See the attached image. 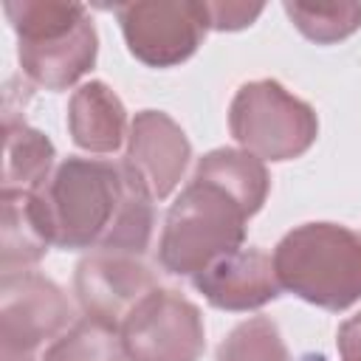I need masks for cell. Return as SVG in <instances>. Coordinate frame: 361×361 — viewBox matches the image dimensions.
Listing matches in <instances>:
<instances>
[{"label": "cell", "mask_w": 361, "mask_h": 361, "mask_svg": "<svg viewBox=\"0 0 361 361\" xmlns=\"http://www.w3.org/2000/svg\"><path fill=\"white\" fill-rule=\"evenodd\" d=\"M51 245L65 251L110 248L147 254L155 212L121 164L99 158H65L34 192Z\"/></svg>", "instance_id": "6da1fadb"}, {"label": "cell", "mask_w": 361, "mask_h": 361, "mask_svg": "<svg viewBox=\"0 0 361 361\" xmlns=\"http://www.w3.org/2000/svg\"><path fill=\"white\" fill-rule=\"evenodd\" d=\"M3 11L17 34V59L28 82L65 90L96 65L99 37L82 3L6 0Z\"/></svg>", "instance_id": "7a4b0ae2"}, {"label": "cell", "mask_w": 361, "mask_h": 361, "mask_svg": "<svg viewBox=\"0 0 361 361\" xmlns=\"http://www.w3.org/2000/svg\"><path fill=\"white\" fill-rule=\"evenodd\" d=\"M254 217L240 197L212 178L195 175L166 212L158 262L166 274L197 276L220 257L243 248L245 223Z\"/></svg>", "instance_id": "3957f363"}, {"label": "cell", "mask_w": 361, "mask_h": 361, "mask_svg": "<svg viewBox=\"0 0 361 361\" xmlns=\"http://www.w3.org/2000/svg\"><path fill=\"white\" fill-rule=\"evenodd\" d=\"M271 259L279 285L322 310L338 313L361 299V234L347 226H296L276 243Z\"/></svg>", "instance_id": "277c9868"}, {"label": "cell", "mask_w": 361, "mask_h": 361, "mask_svg": "<svg viewBox=\"0 0 361 361\" xmlns=\"http://www.w3.org/2000/svg\"><path fill=\"white\" fill-rule=\"evenodd\" d=\"M228 130L259 161H293L313 147L319 118L307 102L288 93L276 79H257L234 93Z\"/></svg>", "instance_id": "5b68a950"}, {"label": "cell", "mask_w": 361, "mask_h": 361, "mask_svg": "<svg viewBox=\"0 0 361 361\" xmlns=\"http://www.w3.org/2000/svg\"><path fill=\"white\" fill-rule=\"evenodd\" d=\"M118 330L127 361H197L206 347L197 305L172 288L149 290L121 319Z\"/></svg>", "instance_id": "8992f818"}, {"label": "cell", "mask_w": 361, "mask_h": 361, "mask_svg": "<svg viewBox=\"0 0 361 361\" xmlns=\"http://www.w3.org/2000/svg\"><path fill=\"white\" fill-rule=\"evenodd\" d=\"M127 51L147 68H175L203 42L209 17L195 0H138L113 8Z\"/></svg>", "instance_id": "52a82bcc"}, {"label": "cell", "mask_w": 361, "mask_h": 361, "mask_svg": "<svg viewBox=\"0 0 361 361\" xmlns=\"http://www.w3.org/2000/svg\"><path fill=\"white\" fill-rule=\"evenodd\" d=\"M71 322L65 290L37 274L20 271L0 279V350L28 353L54 336H62Z\"/></svg>", "instance_id": "ba28073f"}, {"label": "cell", "mask_w": 361, "mask_h": 361, "mask_svg": "<svg viewBox=\"0 0 361 361\" xmlns=\"http://www.w3.org/2000/svg\"><path fill=\"white\" fill-rule=\"evenodd\" d=\"M189 158L192 144L172 116L161 110L135 113L121 161V169L135 189H141L152 203L169 197L183 178Z\"/></svg>", "instance_id": "9c48e42d"}, {"label": "cell", "mask_w": 361, "mask_h": 361, "mask_svg": "<svg viewBox=\"0 0 361 361\" xmlns=\"http://www.w3.org/2000/svg\"><path fill=\"white\" fill-rule=\"evenodd\" d=\"M158 288L155 271L144 262V254L96 248L79 259L73 274V290L87 316H99L121 324V319Z\"/></svg>", "instance_id": "30bf717a"}, {"label": "cell", "mask_w": 361, "mask_h": 361, "mask_svg": "<svg viewBox=\"0 0 361 361\" xmlns=\"http://www.w3.org/2000/svg\"><path fill=\"white\" fill-rule=\"evenodd\" d=\"M192 285L217 310L245 313L274 302L282 290L274 259L259 248H240L192 276Z\"/></svg>", "instance_id": "8fae6325"}, {"label": "cell", "mask_w": 361, "mask_h": 361, "mask_svg": "<svg viewBox=\"0 0 361 361\" xmlns=\"http://www.w3.org/2000/svg\"><path fill=\"white\" fill-rule=\"evenodd\" d=\"M68 133L79 149L99 155L116 152L130 133L127 110L104 82H85L68 102Z\"/></svg>", "instance_id": "7c38bea8"}, {"label": "cell", "mask_w": 361, "mask_h": 361, "mask_svg": "<svg viewBox=\"0 0 361 361\" xmlns=\"http://www.w3.org/2000/svg\"><path fill=\"white\" fill-rule=\"evenodd\" d=\"M0 271L3 276L31 271V265H37L51 248V237L37 209L34 192H0Z\"/></svg>", "instance_id": "4fadbf2b"}, {"label": "cell", "mask_w": 361, "mask_h": 361, "mask_svg": "<svg viewBox=\"0 0 361 361\" xmlns=\"http://www.w3.org/2000/svg\"><path fill=\"white\" fill-rule=\"evenodd\" d=\"M56 149L39 130L17 121L11 113L3 118V192H37L54 166Z\"/></svg>", "instance_id": "5bb4252c"}, {"label": "cell", "mask_w": 361, "mask_h": 361, "mask_svg": "<svg viewBox=\"0 0 361 361\" xmlns=\"http://www.w3.org/2000/svg\"><path fill=\"white\" fill-rule=\"evenodd\" d=\"M195 175L212 178L220 186H226L234 197L243 200V206L251 214H257L262 209L268 189H271V178H268L265 164L257 155H251L245 149H234V147H220V149L206 152L197 161Z\"/></svg>", "instance_id": "9a60e30c"}, {"label": "cell", "mask_w": 361, "mask_h": 361, "mask_svg": "<svg viewBox=\"0 0 361 361\" xmlns=\"http://www.w3.org/2000/svg\"><path fill=\"white\" fill-rule=\"evenodd\" d=\"M42 361H127L116 322L82 316L45 350Z\"/></svg>", "instance_id": "2e32d148"}, {"label": "cell", "mask_w": 361, "mask_h": 361, "mask_svg": "<svg viewBox=\"0 0 361 361\" xmlns=\"http://www.w3.org/2000/svg\"><path fill=\"white\" fill-rule=\"evenodd\" d=\"M285 14L296 25V31L316 45L341 42L361 28V3L355 0H338V3L285 0Z\"/></svg>", "instance_id": "e0dca14e"}, {"label": "cell", "mask_w": 361, "mask_h": 361, "mask_svg": "<svg viewBox=\"0 0 361 361\" xmlns=\"http://www.w3.org/2000/svg\"><path fill=\"white\" fill-rule=\"evenodd\" d=\"M214 361H290V353L268 316H251L220 341Z\"/></svg>", "instance_id": "ac0fdd59"}, {"label": "cell", "mask_w": 361, "mask_h": 361, "mask_svg": "<svg viewBox=\"0 0 361 361\" xmlns=\"http://www.w3.org/2000/svg\"><path fill=\"white\" fill-rule=\"evenodd\" d=\"M203 6H206L209 28H214V31L248 28L265 8L262 3H203Z\"/></svg>", "instance_id": "d6986e66"}, {"label": "cell", "mask_w": 361, "mask_h": 361, "mask_svg": "<svg viewBox=\"0 0 361 361\" xmlns=\"http://www.w3.org/2000/svg\"><path fill=\"white\" fill-rule=\"evenodd\" d=\"M336 347L341 353V361H361V313L350 316L338 333H336Z\"/></svg>", "instance_id": "ffe728a7"}, {"label": "cell", "mask_w": 361, "mask_h": 361, "mask_svg": "<svg viewBox=\"0 0 361 361\" xmlns=\"http://www.w3.org/2000/svg\"><path fill=\"white\" fill-rule=\"evenodd\" d=\"M0 358H3V361H34V355H28V353H14V350H0Z\"/></svg>", "instance_id": "44dd1931"}]
</instances>
